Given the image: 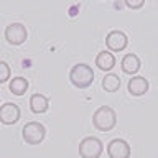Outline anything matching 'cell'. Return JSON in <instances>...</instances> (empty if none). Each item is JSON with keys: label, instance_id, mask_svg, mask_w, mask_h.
<instances>
[{"label": "cell", "instance_id": "cell-2", "mask_svg": "<svg viewBox=\"0 0 158 158\" xmlns=\"http://www.w3.org/2000/svg\"><path fill=\"white\" fill-rule=\"evenodd\" d=\"M69 81L73 82V86H76L77 89H86L92 84L94 81V71L89 64L79 63L74 64L69 71Z\"/></svg>", "mask_w": 158, "mask_h": 158}, {"label": "cell", "instance_id": "cell-10", "mask_svg": "<svg viewBox=\"0 0 158 158\" xmlns=\"http://www.w3.org/2000/svg\"><path fill=\"white\" fill-rule=\"evenodd\" d=\"M49 107V101L43 94H33L30 97V109L33 114H44Z\"/></svg>", "mask_w": 158, "mask_h": 158}, {"label": "cell", "instance_id": "cell-5", "mask_svg": "<svg viewBox=\"0 0 158 158\" xmlns=\"http://www.w3.org/2000/svg\"><path fill=\"white\" fill-rule=\"evenodd\" d=\"M27 27L22 23H10L7 28H5V40L10 43V44H15V46H18V44H23L27 41Z\"/></svg>", "mask_w": 158, "mask_h": 158}, {"label": "cell", "instance_id": "cell-6", "mask_svg": "<svg viewBox=\"0 0 158 158\" xmlns=\"http://www.w3.org/2000/svg\"><path fill=\"white\" fill-rule=\"evenodd\" d=\"M106 44H107V48L110 49V51L118 53V51H123V49L127 48L128 38L123 31H120V30H114V31H110L107 35Z\"/></svg>", "mask_w": 158, "mask_h": 158}, {"label": "cell", "instance_id": "cell-4", "mask_svg": "<svg viewBox=\"0 0 158 158\" xmlns=\"http://www.w3.org/2000/svg\"><path fill=\"white\" fill-rule=\"evenodd\" d=\"M22 135L23 140L30 143V145H38V143L43 142L44 135H46V130L40 122H28L27 125L22 128Z\"/></svg>", "mask_w": 158, "mask_h": 158}, {"label": "cell", "instance_id": "cell-15", "mask_svg": "<svg viewBox=\"0 0 158 158\" xmlns=\"http://www.w3.org/2000/svg\"><path fill=\"white\" fill-rule=\"evenodd\" d=\"M10 79V66L5 61H0V82H7Z\"/></svg>", "mask_w": 158, "mask_h": 158}, {"label": "cell", "instance_id": "cell-8", "mask_svg": "<svg viewBox=\"0 0 158 158\" xmlns=\"http://www.w3.org/2000/svg\"><path fill=\"white\" fill-rule=\"evenodd\" d=\"M20 120V107L17 104L12 102H5L0 107V122L3 125H13Z\"/></svg>", "mask_w": 158, "mask_h": 158}, {"label": "cell", "instance_id": "cell-1", "mask_svg": "<svg viewBox=\"0 0 158 158\" xmlns=\"http://www.w3.org/2000/svg\"><path fill=\"white\" fill-rule=\"evenodd\" d=\"M92 123L97 130L101 132H110L117 123V114L112 107L109 106H101L94 112L92 115Z\"/></svg>", "mask_w": 158, "mask_h": 158}, {"label": "cell", "instance_id": "cell-7", "mask_svg": "<svg viewBox=\"0 0 158 158\" xmlns=\"http://www.w3.org/2000/svg\"><path fill=\"white\" fill-rule=\"evenodd\" d=\"M109 158H130V145L122 138H114L107 145Z\"/></svg>", "mask_w": 158, "mask_h": 158}, {"label": "cell", "instance_id": "cell-11", "mask_svg": "<svg viewBox=\"0 0 158 158\" xmlns=\"http://www.w3.org/2000/svg\"><path fill=\"white\" fill-rule=\"evenodd\" d=\"M96 66L101 71H112L115 66V58L110 51H101L96 58Z\"/></svg>", "mask_w": 158, "mask_h": 158}, {"label": "cell", "instance_id": "cell-16", "mask_svg": "<svg viewBox=\"0 0 158 158\" xmlns=\"http://www.w3.org/2000/svg\"><path fill=\"white\" fill-rule=\"evenodd\" d=\"M125 5L132 10H138L145 5V0H125Z\"/></svg>", "mask_w": 158, "mask_h": 158}, {"label": "cell", "instance_id": "cell-12", "mask_svg": "<svg viewBox=\"0 0 158 158\" xmlns=\"http://www.w3.org/2000/svg\"><path fill=\"white\" fill-rule=\"evenodd\" d=\"M122 66V71L125 74H135L138 73V69H140V59H138L137 54H125L120 63Z\"/></svg>", "mask_w": 158, "mask_h": 158}, {"label": "cell", "instance_id": "cell-9", "mask_svg": "<svg viewBox=\"0 0 158 158\" xmlns=\"http://www.w3.org/2000/svg\"><path fill=\"white\" fill-rule=\"evenodd\" d=\"M127 89H128V92H130L132 96H135V97L143 96V94L148 91V81L142 76H135V77H132L130 81H128Z\"/></svg>", "mask_w": 158, "mask_h": 158}, {"label": "cell", "instance_id": "cell-3", "mask_svg": "<svg viewBox=\"0 0 158 158\" xmlns=\"http://www.w3.org/2000/svg\"><path fill=\"white\" fill-rule=\"evenodd\" d=\"M102 142L97 137H86L79 143V155L81 158H99L102 155Z\"/></svg>", "mask_w": 158, "mask_h": 158}, {"label": "cell", "instance_id": "cell-13", "mask_svg": "<svg viewBox=\"0 0 158 158\" xmlns=\"http://www.w3.org/2000/svg\"><path fill=\"white\" fill-rule=\"evenodd\" d=\"M28 79H25L22 76L18 77H13L12 81H10V92L15 94V96H23L25 92H27L28 89Z\"/></svg>", "mask_w": 158, "mask_h": 158}, {"label": "cell", "instance_id": "cell-14", "mask_svg": "<svg viewBox=\"0 0 158 158\" xmlns=\"http://www.w3.org/2000/svg\"><path fill=\"white\" fill-rule=\"evenodd\" d=\"M102 87L106 92H115L120 87V77L117 74H106V77L102 79Z\"/></svg>", "mask_w": 158, "mask_h": 158}]
</instances>
